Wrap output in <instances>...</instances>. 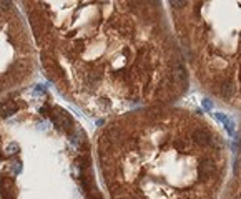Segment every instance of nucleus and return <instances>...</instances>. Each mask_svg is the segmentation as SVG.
I'll list each match as a JSON object with an SVG mask.
<instances>
[{"label":"nucleus","mask_w":241,"mask_h":199,"mask_svg":"<svg viewBox=\"0 0 241 199\" xmlns=\"http://www.w3.org/2000/svg\"><path fill=\"white\" fill-rule=\"evenodd\" d=\"M98 148L112 199H219L229 171L221 130L183 108L123 116L103 130Z\"/></svg>","instance_id":"obj_1"},{"label":"nucleus","mask_w":241,"mask_h":199,"mask_svg":"<svg viewBox=\"0 0 241 199\" xmlns=\"http://www.w3.org/2000/svg\"><path fill=\"white\" fill-rule=\"evenodd\" d=\"M170 10L196 83L241 113V2H170Z\"/></svg>","instance_id":"obj_2"},{"label":"nucleus","mask_w":241,"mask_h":199,"mask_svg":"<svg viewBox=\"0 0 241 199\" xmlns=\"http://www.w3.org/2000/svg\"><path fill=\"white\" fill-rule=\"evenodd\" d=\"M225 187L219 199H241V121L238 126L235 140V153H233V164L229 177H226Z\"/></svg>","instance_id":"obj_3"},{"label":"nucleus","mask_w":241,"mask_h":199,"mask_svg":"<svg viewBox=\"0 0 241 199\" xmlns=\"http://www.w3.org/2000/svg\"><path fill=\"white\" fill-rule=\"evenodd\" d=\"M48 115H50V120L53 121V124H57L60 130L67 131L68 134H72L73 131H75V124H73L72 118H70V116L67 115L63 110H60V108H50V110H48Z\"/></svg>","instance_id":"obj_4"},{"label":"nucleus","mask_w":241,"mask_h":199,"mask_svg":"<svg viewBox=\"0 0 241 199\" xmlns=\"http://www.w3.org/2000/svg\"><path fill=\"white\" fill-rule=\"evenodd\" d=\"M0 194L3 199H15V186H13V179L9 176L0 177Z\"/></svg>","instance_id":"obj_5"},{"label":"nucleus","mask_w":241,"mask_h":199,"mask_svg":"<svg viewBox=\"0 0 241 199\" xmlns=\"http://www.w3.org/2000/svg\"><path fill=\"white\" fill-rule=\"evenodd\" d=\"M17 111H19V105H17V101H13V100L0 103V116H10Z\"/></svg>","instance_id":"obj_6"},{"label":"nucleus","mask_w":241,"mask_h":199,"mask_svg":"<svg viewBox=\"0 0 241 199\" xmlns=\"http://www.w3.org/2000/svg\"><path fill=\"white\" fill-rule=\"evenodd\" d=\"M5 153H7V154H10V156H12V154H17V153H19V144H17V143H10L9 146H7Z\"/></svg>","instance_id":"obj_7"},{"label":"nucleus","mask_w":241,"mask_h":199,"mask_svg":"<svg viewBox=\"0 0 241 199\" xmlns=\"http://www.w3.org/2000/svg\"><path fill=\"white\" fill-rule=\"evenodd\" d=\"M0 7L7 10V8H9V7H10V3H9V2H0Z\"/></svg>","instance_id":"obj_8"}]
</instances>
